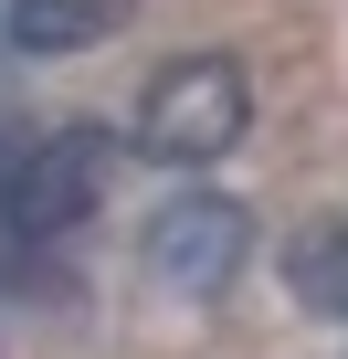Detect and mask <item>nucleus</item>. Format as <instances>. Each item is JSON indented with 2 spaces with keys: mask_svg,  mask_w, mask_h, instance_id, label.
<instances>
[{
  "mask_svg": "<svg viewBox=\"0 0 348 359\" xmlns=\"http://www.w3.org/2000/svg\"><path fill=\"white\" fill-rule=\"evenodd\" d=\"M243 127H253V85H243L232 53H180L137 106V148L169 158V169H201V158L243 148Z\"/></svg>",
  "mask_w": 348,
  "mask_h": 359,
  "instance_id": "1",
  "label": "nucleus"
},
{
  "mask_svg": "<svg viewBox=\"0 0 348 359\" xmlns=\"http://www.w3.org/2000/svg\"><path fill=\"white\" fill-rule=\"evenodd\" d=\"M95 191H106V127H53L22 158H0V222H11L22 243L74 233L95 212Z\"/></svg>",
  "mask_w": 348,
  "mask_h": 359,
  "instance_id": "2",
  "label": "nucleus"
},
{
  "mask_svg": "<svg viewBox=\"0 0 348 359\" xmlns=\"http://www.w3.org/2000/svg\"><path fill=\"white\" fill-rule=\"evenodd\" d=\"M243 243H253V212L222 201V191H180L158 222H148V275L180 285V296H222L243 275Z\"/></svg>",
  "mask_w": 348,
  "mask_h": 359,
  "instance_id": "3",
  "label": "nucleus"
},
{
  "mask_svg": "<svg viewBox=\"0 0 348 359\" xmlns=\"http://www.w3.org/2000/svg\"><path fill=\"white\" fill-rule=\"evenodd\" d=\"M127 11H137V0H11V53H85Z\"/></svg>",
  "mask_w": 348,
  "mask_h": 359,
  "instance_id": "4",
  "label": "nucleus"
},
{
  "mask_svg": "<svg viewBox=\"0 0 348 359\" xmlns=\"http://www.w3.org/2000/svg\"><path fill=\"white\" fill-rule=\"evenodd\" d=\"M285 285H295V306H316V317H348V222H316V233H295V243H285Z\"/></svg>",
  "mask_w": 348,
  "mask_h": 359,
  "instance_id": "5",
  "label": "nucleus"
}]
</instances>
